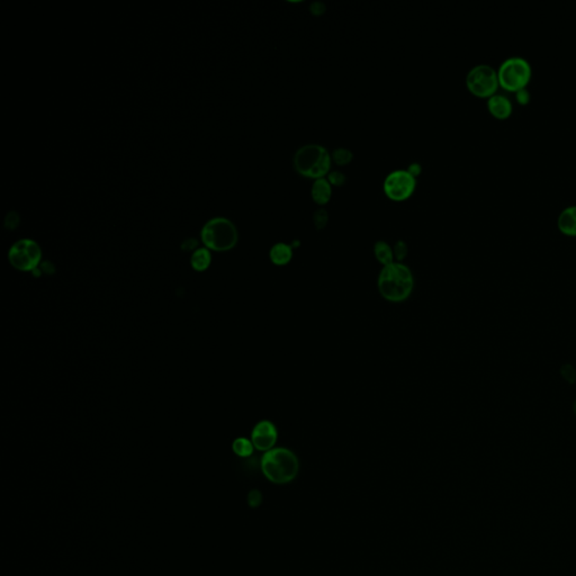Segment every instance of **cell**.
Listing matches in <instances>:
<instances>
[{
    "instance_id": "6da1fadb",
    "label": "cell",
    "mask_w": 576,
    "mask_h": 576,
    "mask_svg": "<svg viewBox=\"0 0 576 576\" xmlns=\"http://www.w3.org/2000/svg\"><path fill=\"white\" fill-rule=\"evenodd\" d=\"M377 286L381 297L387 301L393 303L406 301L414 287L411 269L402 262L387 264L379 272Z\"/></svg>"
},
{
    "instance_id": "7a4b0ae2",
    "label": "cell",
    "mask_w": 576,
    "mask_h": 576,
    "mask_svg": "<svg viewBox=\"0 0 576 576\" xmlns=\"http://www.w3.org/2000/svg\"><path fill=\"white\" fill-rule=\"evenodd\" d=\"M299 467L297 455L287 448H272L262 456V473L272 483H289L297 478Z\"/></svg>"
},
{
    "instance_id": "3957f363",
    "label": "cell",
    "mask_w": 576,
    "mask_h": 576,
    "mask_svg": "<svg viewBox=\"0 0 576 576\" xmlns=\"http://www.w3.org/2000/svg\"><path fill=\"white\" fill-rule=\"evenodd\" d=\"M332 158L320 144H305L294 155V167L301 176L311 179L326 178L331 168Z\"/></svg>"
},
{
    "instance_id": "277c9868",
    "label": "cell",
    "mask_w": 576,
    "mask_h": 576,
    "mask_svg": "<svg viewBox=\"0 0 576 576\" xmlns=\"http://www.w3.org/2000/svg\"><path fill=\"white\" fill-rule=\"evenodd\" d=\"M498 77L504 91L515 93L527 87L533 77V68L523 56H511L500 64Z\"/></svg>"
},
{
    "instance_id": "5b68a950",
    "label": "cell",
    "mask_w": 576,
    "mask_h": 576,
    "mask_svg": "<svg viewBox=\"0 0 576 576\" xmlns=\"http://www.w3.org/2000/svg\"><path fill=\"white\" fill-rule=\"evenodd\" d=\"M239 235L235 225L225 217H216L204 225L202 240L208 249L214 251H229L235 248Z\"/></svg>"
},
{
    "instance_id": "8992f818",
    "label": "cell",
    "mask_w": 576,
    "mask_h": 576,
    "mask_svg": "<svg viewBox=\"0 0 576 576\" xmlns=\"http://www.w3.org/2000/svg\"><path fill=\"white\" fill-rule=\"evenodd\" d=\"M466 86L475 96L488 98L496 93L499 88L498 70L492 67L491 64H476L467 72Z\"/></svg>"
},
{
    "instance_id": "52a82bcc",
    "label": "cell",
    "mask_w": 576,
    "mask_h": 576,
    "mask_svg": "<svg viewBox=\"0 0 576 576\" xmlns=\"http://www.w3.org/2000/svg\"><path fill=\"white\" fill-rule=\"evenodd\" d=\"M42 252L38 243L29 239L17 241L9 250L11 266L21 272H34L40 264Z\"/></svg>"
},
{
    "instance_id": "ba28073f",
    "label": "cell",
    "mask_w": 576,
    "mask_h": 576,
    "mask_svg": "<svg viewBox=\"0 0 576 576\" xmlns=\"http://www.w3.org/2000/svg\"><path fill=\"white\" fill-rule=\"evenodd\" d=\"M416 178L408 170L400 169L387 175L383 184L385 195L394 202H404L413 195Z\"/></svg>"
},
{
    "instance_id": "9c48e42d",
    "label": "cell",
    "mask_w": 576,
    "mask_h": 576,
    "mask_svg": "<svg viewBox=\"0 0 576 576\" xmlns=\"http://www.w3.org/2000/svg\"><path fill=\"white\" fill-rule=\"evenodd\" d=\"M277 439V428L268 420L258 422L251 432V441L254 443V448L260 451H268L274 448Z\"/></svg>"
},
{
    "instance_id": "30bf717a",
    "label": "cell",
    "mask_w": 576,
    "mask_h": 576,
    "mask_svg": "<svg viewBox=\"0 0 576 576\" xmlns=\"http://www.w3.org/2000/svg\"><path fill=\"white\" fill-rule=\"evenodd\" d=\"M486 105H488L490 113L493 115L494 118H499V120H505L513 112V102L504 93H496L491 97H488Z\"/></svg>"
},
{
    "instance_id": "8fae6325",
    "label": "cell",
    "mask_w": 576,
    "mask_h": 576,
    "mask_svg": "<svg viewBox=\"0 0 576 576\" xmlns=\"http://www.w3.org/2000/svg\"><path fill=\"white\" fill-rule=\"evenodd\" d=\"M557 227L567 237H576V205L563 208L558 215Z\"/></svg>"
},
{
    "instance_id": "7c38bea8",
    "label": "cell",
    "mask_w": 576,
    "mask_h": 576,
    "mask_svg": "<svg viewBox=\"0 0 576 576\" xmlns=\"http://www.w3.org/2000/svg\"><path fill=\"white\" fill-rule=\"evenodd\" d=\"M311 196L315 203L326 205L332 197V186L326 178L315 179L311 188Z\"/></svg>"
},
{
    "instance_id": "4fadbf2b",
    "label": "cell",
    "mask_w": 576,
    "mask_h": 576,
    "mask_svg": "<svg viewBox=\"0 0 576 576\" xmlns=\"http://www.w3.org/2000/svg\"><path fill=\"white\" fill-rule=\"evenodd\" d=\"M269 258L276 266H285L293 258V247L287 243L278 242L270 249Z\"/></svg>"
},
{
    "instance_id": "5bb4252c",
    "label": "cell",
    "mask_w": 576,
    "mask_h": 576,
    "mask_svg": "<svg viewBox=\"0 0 576 576\" xmlns=\"http://www.w3.org/2000/svg\"><path fill=\"white\" fill-rule=\"evenodd\" d=\"M374 254L376 257L377 260L381 262L383 266H387L394 262V252L393 249L391 248L389 243L385 241H377L374 246Z\"/></svg>"
},
{
    "instance_id": "9a60e30c",
    "label": "cell",
    "mask_w": 576,
    "mask_h": 576,
    "mask_svg": "<svg viewBox=\"0 0 576 576\" xmlns=\"http://www.w3.org/2000/svg\"><path fill=\"white\" fill-rule=\"evenodd\" d=\"M212 257L210 251L205 248L197 249V250L192 254V259H190V264L192 267L196 272H204L207 269L211 264Z\"/></svg>"
},
{
    "instance_id": "2e32d148",
    "label": "cell",
    "mask_w": 576,
    "mask_h": 576,
    "mask_svg": "<svg viewBox=\"0 0 576 576\" xmlns=\"http://www.w3.org/2000/svg\"><path fill=\"white\" fill-rule=\"evenodd\" d=\"M254 443L247 438H237L232 443L233 451L240 457L251 456L254 453Z\"/></svg>"
},
{
    "instance_id": "e0dca14e",
    "label": "cell",
    "mask_w": 576,
    "mask_h": 576,
    "mask_svg": "<svg viewBox=\"0 0 576 576\" xmlns=\"http://www.w3.org/2000/svg\"><path fill=\"white\" fill-rule=\"evenodd\" d=\"M331 158H332V161H334L336 165H347L351 163L354 155H352L349 149L338 148V149L334 150V153H331Z\"/></svg>"
},
{
    "instance_id": "ac0fdd59",
    "label": "cell",
    "mask_w": 576,
    "mask_h": 576,
    "mask_svg": "<svg viewBox=\"0 0 576 576\" xmlns=\"http://www.w3.org/2000/svg\"><path fill=\"white\" fill-rule=\"evenodd\" d=\"M313 222L315 227L318 230H323L326 227L329 222V213L326 208H318L313 214Z\"/></svg>"
},
{
    "instance_id": "d6986e66",
    "label": "cell",
    "mask_w": 576,
    "mask_h": 576,
    "mask_svg": "<svg viewBox=\"0 0 576 576\" xmlns=\"http://www.w3.org/2000/svg\"><path fill=\"white\" fill-rule=\"evenodd\" d=\"M408 245L404 241L400 240L395 243L393 252H394V258L398 260V262H403L406 257L408 256Z\"/></svg>"
},
{
    "instance_id": "ffe728a7",
    "label": "cell",
    "mask_w": 576,
    "mask_h": 576,
    "mask_svg": "<svg viewBox=\"0 0 576 576\" xmlns=\"http://www.w3.org/2000/svg\"><path fill=\"white\" fill-rule=\"evenodd\" d=\"M329 182H330L331 186H336L340 187L342 185H344V182H347V177L344 173L341 171L334 170L329 173L328 175Z\"/></svg>"
},
{
    "instance_id": "44dd1931",
    "label": "cell",
    "mask_w": 576,
    "mask_h": 576,
    "mask_svg": "<svg viewBox=\"0 0 576 576\" xmlns=\"http://www.w3.org/2000/svg\"><path fill=\"white\" fill-rule=\"evenodd\" d=\"M560 373H562V376L564 377V379L568 381L570 384H573L574 381H575L576 371L573 366L564 365L562 369H560Z\"/></svg>"
},
{
    "instance_id": "7402d4cb",
    "label": "cell",
    "mask_w": 576,
    "mask_h": 576,
    "mask_svg": "<svg viewBox=\"0 0 576 576\" xmlns=\"http://www.w3.org/2000/svg\"><path fill=\"white\" fill-rule=\"evenodd\" d=\"M515 99H517V102L519 103V104L525 105L530 102V93H529L527 87L520 89V91H515Z\"/></svg>"
},
{
    "instance_id": "603a6c76",
    "label": "cell",
    "mask_w": 576,
    "mask_h": 576,
    "mask_svg": "<svg viewBox=\"0 0 576 576\" xmlns=\"http://www.w3.org/2000/svg\"><path fill=\"white\" fill-rule=\"evenodd\" d=\"M326 5L322 1H313L309 6V11L315 15V16H320L324 11H326Z\"/></svg>"
},
{
    "instance_id": "cb8c5ba5",
    "label": "cell",
    "mask_w": 576,
    "mask_h": 576,
    "mask_svg": "<svg viewBox=\"0 0 576 576\" xmlns=\"http://www.w3.org/2000/svg\"><path fill=\"white\" fill-rule=\"evenodd\" d=\"M406 170H408V173H410V174L414 177V178H416V177L421 174L422 167L419 163H413L408 165V168L406 169Z\"/></svg>"
},
{
    "instance_id": "d4e9b609",
    "label": "cell",
    "mask_w": 576,
    "mask_h": 576,
    "mask_svg": "<svg viewBox=\"0 0 576 576\" xmlns=\"http://www.w3.org/2000/svg\"><path fill=\"white\" fill-rule=\"evenodd\" d=\"M572 408H573L574 414L576 416V398L575 400H574L573 406H572Z\"/></svg>"
}]
</instances>
